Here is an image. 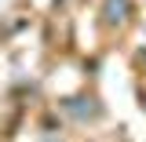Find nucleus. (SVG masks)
Listing matches in <instances>:
<instances>
[{
	"instance_id": "obj_1",
	"label": "nucleus",
	"mask_w": 146,
	"mask_h": 142,
	"mask_svg": "<svg viewBox=\"0 0 146 142\" xmlns=\"http://www.w3.org/2000/svg\"><path fill=\"white\" fill-rule=\"evenodd\" d=\"M128 15V0H106V22L110 26H121Z\"/></svg>"
}]
</instances>
